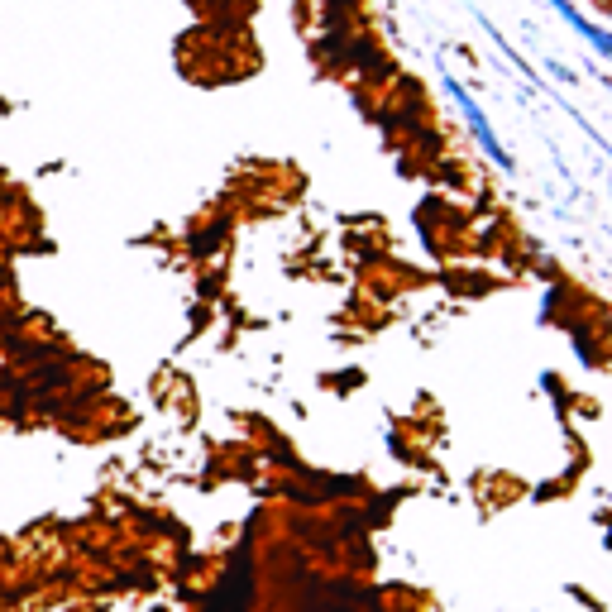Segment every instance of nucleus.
Returning <instances> with one entry per match:
<instances>
[{
    "mask_svg": "<svg viewBox=\"0 0 612 612\" xmlns=\"http://www.w3.org/2000/svg\"><path fill=\"white\" fill-rule=\"evenodd\" d=\"M445 87H450V96H455V101H459V110H464V120H469V130H474V139H479L483 149H488V158H493L498 168H512V158H507L503 139H498V134L488 130V115H483V110L474 106V96H469V91L459 87L455 77H445Z\"/></svg>",
    "mask_w": 612,
    "mask_h": 612,
    "instance_id": "1",
    "label": "nucleus"
},
{
    "mask_svg": "<svg viewBox=\"0 0 612 612\" xmlns=\"http://www.w3.org/2000/svg\"><path fill=\"white\" fill-rule=\"evenodd\" d=\"M550 5H555V10H560V15H565V20L574 24V29H579V34H584V39H589V44L598 48V53H608V34H603L598 24H589V20H584V15H579V10H574L569 0H550Z\"/></svg>",
    "mask_w": 612,
    "mask_h": 612,
    "instance_id": "2",
    "label": "nucleus"
}]
</instances>
